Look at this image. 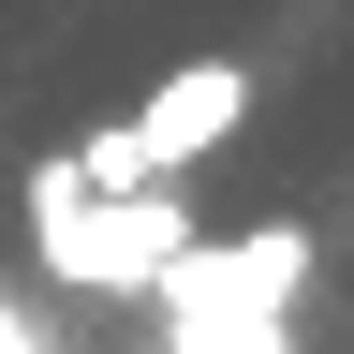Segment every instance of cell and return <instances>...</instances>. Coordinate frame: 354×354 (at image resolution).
Listing matches in <instances>:
<instances>
[{"mask_svg": "<svg viewBox=\"0 0 354 354\" xmlns=\"http://www.w3.org/2000/svg\"><path fill=\"white\" fill-rule=\"evenodd\" d=\"M30 221H44V266H59V281H177V266H192L177 192H148V207H88L74 162L30 177Z\"/></svg>", "mask_w": 354, "mask_h": 354, "instance_id": "6da1fadb", "label": "cell"}, {"mask_svg": "<svg viewBox=\"0 0 354 354\" xmlns=\"http://www.w3.org/2000/svg\"><path fill=\"white\" fill-rule=\"evenodd\" d=\"M236 104H251V74H236V59H177V74L148 88V118H133V133H148V162L177 177V162H207L221 133H236Z\"/></svg>", "mask_w": 354, "mask_h": 354, "instance_id": "7a4b0ae2", "label": "cell"}, {"mask_svg": "<svg viewBox=\"0 0 354 354\" xmlns=\"http://www.w3.org/2000/svg\"><path fill=\"white\" fill-rule=\"evenodd\" d=\"M295 281H310V236H236V251H192L162 295H177V310H266V325H281Z\"/></svg>", "mask_w": 354, "mask_h": 354, "instance_id": "3957f363", "label": "cell"}, {"mask_svg": "<svg viewBox=\"0 0 354 354\" xmlns=\"http://www.w3.org/2000/svg\"><path fill=\"white\" fill-rule=\"evenodd\" d=\"M177 354H281L266 310H177Z\"/></svg>", "mask_w": 354, "mask_h": 354, "instance_id": "277c9868", "label": "cell"}, {"mask_svg": "<svg viewBox=\"0 0 354 354\" xmlns=\"http://www.w3.org/2000/svg\"><path fill=\"white\" fill-rule=\"evenodd\" d=\"M0 354H44V339H30V325H15V310H0Z\"/></svg>", "mask_w": 354, "mask_h": 354, "instance_id": "5b68a950", "label": "cell"}]
</instances>
